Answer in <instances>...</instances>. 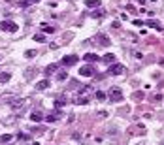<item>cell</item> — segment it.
Wrapping results in <instances>:
<instances>
[{
	"instance_id": "1",
	"label": "cell",
	"mask_w": 164,
	"mask_h": 145,
	"mask_svg": "<svg viewBox=\"0 0 164 145\" xmlns=\"http://www.w3.org/2000/svg\"><path fill=\"white\" fill-rule=\"evenodd\" d=\"M79 75H83V77H93V75H96V70H94L93 64H85V66L79 68Z\"/></svg>"
},
{
	"instance_id": "2",
	"label": "cell",
	"mask_w": 164,
	"mask_h": 145,
	"mask_svg": "<svg viewBox=\"0 0 164 145\" xmlns=\"http://www.w3.org/2000/svg\"><path fill=\"white\" fill-rule=\"evenodd\" d=\"M0 30H4V32H17L19 26H17V23H13V21H0Z\"/></svg>"
},
{
	"instance_id": "3",
	"label": "cell",
	"mask_w": 164,
	"mask_h": 145,
	"mask_svg": "<svg viewBox=\"0 0 164 145\" xmlns=\"http://www.w3.org/2000/svg\"><path fill=\"white\" fill-rule=\"evenodd\" d=\"M107 96H110V100H111V102H121V100L125 98V96H123V92H121V89H117V87L110 89Z\"/></svg>"
},
{
	"instance_id": "4",
	"label": "cell",
	"mask_w": 164,
	"mask_h": 145,
	"mask_svg": "<svg viewBox=\"0 0 164 145\" xmlns=\"http://www.w3.org/2000/svg\"><path fill=\"white\" fill-rule=\"evenodd\" d=\"M123 72H125V66H123L121 62H113L110 66V70H107V74L110 75H121Z\"/></svg>"
},
{
	"instance_id": "5",
	"label": "cell",
	"mask_w": 164,
	"mask_h": 145,
	"mask_svg": "<svg viewBox=\"0 0 164 145\" xmlns=\"http://www.w3.org/2000/svg\"><path fill=\"white\" fill-rule=\"evenodd\" d=\"M77 60H79V57L77 55H66V57H62V60H61V64L62 66H74V64H77Z\"/></svg>"
},
{
	"instance_id": "6",
	"label": "cell",
	"mask_w": 164,
	"mask_h": 145,
	"mask_svg": "<svg viewBox=\"0 0 164 145\" xmlns=\"http://www.w3.org/2000/svg\"><path fill=\"white\" fill-rule=\"evenodd\" d=\"M49 79H42V81L36 83V91H45V89H49Z\"/></svg>"
},
{
	"instance_id": "7",
	"label": "cell",
	"mask_w": 164,
	"mask_h": 145,
	"mask_svg": "<svg viewBox=\"0 0 164 145\" xmlns=\"http://www.w3.org/2000/svg\"><path fill=\"white\" fill-rule=\"evenodd\" d=\"M83 60H87L89 64H93V62H96V60H100V59H98V55H94V53H85L83 55Z\"/></svg>"
},
{
	"instance_id": "8",
	"label": "cell",
	"mask_w": 164,
	"mask_h": 145,
	"mask_svg": "<svg viewBox=\"0 0 164 145\" xmlns=\"http://www.w3.org/2000/svg\"><path fill=\"white\" fill-rule=\"evenodd\" d=\"M145 26H151V29H157V30H162V25L158 21H153V19H149V21H145L143 23Z\"/></svg>"
},
{
	"instance_id": "9",
	"label": "cell",
	"mask_w": 164,
	"mask_h": 145,
	"mask_svg": "<svg viewBox=\"0 0 164 145\" xmlns=\"http://www.w3.org/2000/svg\"><path fill=\"white\" fill-rule=\"evenodd\" d=\"M59 119H61V111H55V113H49V115H47V123H55V121H59Z\"/></svg>"
},
{
	"instance_id": "10",
	"label": "cell",
	"mask_w": 164,
	"mask_h": 145,
	"mask_svg": "<svg viewBox=\"0 0 164 145\" xmlns=\"http://www.w3.org/2000/svg\"><path fill=\"white\" fill-rule=\"evenodd\" d=\"M115 60H117V59H115V55H111V53H107V55L102 57V62H106V64H113Z\"/></svg>"
},
{
	"instance_id": "11",
	"label": "cell",
	"mask_w": 164,
	"mask_h": 145,
	"mask_svg": "<svg viewBox=\"0 0 164 145\" xmlns=\"http://www.w3.org/2000/svg\"><path fill=\"white\" fill-rule=\"evenodd\" d=\"M30 121H34V123H40V121H43V115L40 113V111H32V113H30Z\"/></svg>"
},
{
	"instance_id": "12",
	"label": "cell",
	"mask_w": 164,
	"mask_h": 145,
	"mask_svg": "<svg viewBox=\"0 0 164 145\" xmlns=\"http://www.w3.org/2000/svg\"><path fill=\"white\" fill-rule=\"evenodd\" d=\"M102 0H85V6L87 8H100Z\"/></svg>"
},
{
	"instance_id": "13",
	"label": "cell",
	"mask_w": 164,
	"mask_h": 145,
	"mask_svg": "<svg viewBox=\"0 0 164 145\" xmlns=\"http://www.w3.org/2000/svg\"><path fill=\"white\" fill-rule=\"evenodd\" d=\"M11 79V74L10 72H0V83H8Z\"/></svg>"
},
{
	"instance_id": "14",
	"label": "cell",
	"mask_w": 164,
	"mask_h": 145,
	"mask_svg": "<svg viewBox=\"0 0 164 145\" xmlns=\"http://www.w3.org/2000/svg\"><path fill=\"white\" fill-rule=\"evenodd\" d=\"M96 40H98L100 43H102L104 47H107V45H110V40H107V36H104V34H98V36H96Z\"/></svg>"
},
{
	"instance_id": "15",
	"label": "cell",
	"mask_w": 164,
	"mask_h": 145,
	"mask_svg": "<svg viewBox=\"0 0 164 145\" xmlns=\"http://www.w3.org/2000/svg\"><path fill=\"white\" fill-rule=\"evenodd\" d=\"M11 139H13L11 134H2V136H0V143H10Z\"/></svg>"
},
{
	"instance_id": "16",
	"label": "cell",
	"mask_w": 164,
	"mask_h": 145,
	"mask_svg": "<svg viewBox=\"0 0 164 145\" xmlns=\"http://www.w3.org/2000/svg\"><path fill=\"white\" fill-rule=\"evenodd\" d=\"M36 55H38V51H36V49H29V51L25 53V57H27V59H34Z\"/></svg>"
},
{
	"instance_id": "17",
	"label": "cell",
	"mask_w": 164,
	"mask_h": 145,
	"mask_svg": "<svg viewBox=\"0 0 164 145\" xmlns=\"http://www.w3.org/2000/svg\"><path fill=\"white\" fill-rule=\"evenodd\" d=\"M57 68H59L57 64H49V66L45 68V74H53V72H57Z\"/></svg>"
},
{
	"instance_id": "18",
	"label": "cell",
	"mask_w": 164,
	"mask_h": 145,
	"mask_svg": "<svg viewBox=\"0 0 164 145\" xmlns=\"http://www.w3.org/2000/svg\"><path fill=\"white\" fill-rule=\"evenodd\" d=\"M34 42H40V43L45 42V34H43V32L42 34H34Z\"/></svg>"
},
{
	"instance_id": "19",
	"label": "cell",
	"mask_w": 164,
	"mask_h": 145,
	"mask_svg": "<svg viewBox=\"0 0 164 145\" xmlns=\"http://www.w3.org/2000/svg\"><path fill=\"white\" fill-rule=\"evenodd\" d=\"M34 72H36V68H27V70H25V77H27V79H30Z\"/></svg>"
},
{
	"instance_id": "20",
	"label": "cell",
	"mask_w": 164,
	"mask_h": 145,
	"mask_svg": "<svg viewBox=\"0 0 164 145\" xmlns=\"http://www.w3.org/2000/svg\"><path fill=\"white\" fill-rule=\"evenodd\" d=\"M75 104H77V106H87V104H89V98H77Z\"/></svg>"
},
{
	"instance_id": "21",
	"label": "cell",
	"mask_w": 164,
	"mask_h": 145,
	"mask_svg": "<svg viewBox=\"0 0 164 145\" xmlns=\"http://www.w3.org/2000/svg\"><path fill=\"white\" fill-rule=\"evenodd\" d=\"M66 77H68V74H66V72H59V74H57V79H59V81H64Z\"/></svg>"
},
{
	"instance_id": "22",
	"label": "cell",
	"mask_w": 164,
	"mask_h": 145,
	"mask_svg": "<svg viewBox=\"0 0 164 145\" xmlns=\"http://www.w3.org/2000/svg\"><path fill=\"white\" fill-rule=\"evenodd\" d=\"M55 26H43V34H53Z\"/></svg>"
},
{
	"instance_id": "23",
	"label": "cell",
	"mask_w": 164,
	"mask_h": 145,
	"mask_svg": "<svg viewBox=\"0 0 164 145\" xmlns=\"http://www.w3.org/2000/svg\"><path fill=\"white\" fill-rule=\"evenodd\" d=\"M64 104H66V100H64V98H59V100H55V106H57V107H62Z\"/></svg>"
},
{
	"instance_id": "24",
	"label": "cell",
	"mask_w": 164,
	"mask_h": 145,
	"mask_svg": "<svg viewBox=\"0 0 164 145\" xmlns=\"http://www.w3.org/2000/svg\"><path fill=\"white\" fill-rule=\"evenodd\" d=\"M17 138L21 139V142H29V139H30V136H27V134H23V132H21V134H17Z\"/></svg>"
},
{
	"instance_id": "25",
	"label": "cell",
	"mask_w": 164,
	"mask_h": 145,
	"mask_svg": "<svg viewBox=\"0 0 164 145\" xmlns=\"http://www.w3.org/2000/svg\"><path fill=\"white\" fill-rule=\"evenodd\" d=\"M104 98H106V94L102 91H96V100H104Z\"/></svg>"
},
{
	"instance_id": "26",
	"label": "cell",
	"mask_w": 164,
	"mask_h": 145,
	"mask_svg": "<svg viewBox=\"0 0 164 145\" xmlns=\"http://www.w3.org/2000/svg\"><path fill=\"white\" fill-rule=\"evenodd\" d=\"M102 15H104V11H102V10H96V11L93 13V17H102Z\"/></svg>"
},
{
	"instance_id": "27",
	"label": "cell",
	"mask_w": 164,
	"mask_h": 145,
	"mask_svg": "<svg viewBox=\"0 0 164 145\" xmlns=\"http://www.w3.org/2000/svg\"><path fill=\"white\" fill-rule=\"evenodd\" d=\"M19 6H21V8H27V6H29V0H21V2H19Z\"/></svg>"
},
{
	"instance_id": "28",
	"label": "cell",
	"mask_w": 164,
	"mask_h": 145,
	"mask_svg": "<svg viewBox=\"0 0 164 145\" xmlns=\"http://www.w3.org/2000/svg\"><path fill=\"white\" fill-rule=\"evenodd\" d=\"M111 26H113V29H121V23H119V21H113V23H111Z\"/></svg>"
},
{
	"instance_id": "29",
	"label": "cell",
	"mask_w": 164,
	"mask_h": 145,
	"mask_svg": "<svg viewBox=\"0 0 164 145\" xmlns=\"http://www.w3.org/2000/svg\"><path fill=\"white\" fill-rule=\"evenodd\" d=\"M134 25H136V26H142V25H143V21H142V19H136Z\"/></svg>"
},
{
	"instance_id": "30",
	"label": "cell",
	"mask_w": 164,
	"mask_h": 145,
	"mask_svg": "<svg viewBox=\"0 0 164 145\" xmlns=\"http://www.w3.org/2000/svg\"><path fill=\"white\" fill-rule=\"evenodd\" d=\"M30 2H40V0H30Z\"/></svg>"
}]
</instances>
